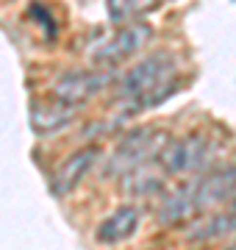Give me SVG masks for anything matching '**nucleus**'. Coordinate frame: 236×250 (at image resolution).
<instances>
[{
	"mask_svg": "<svg viewBox=\"0 0 236 250\" xmlns=\"http://www.w3.org/2000/svg\"><path fill=\"white\" fill-rule=\"evenodd\" d=\"M150 36H153V28L145 25V22L122 25L111 39H106L103 45H98V50H95V62L98 64H119V62H125L128 56H134L137 50H142V47L150 42Z\"/></svg>",
	"mask_w": 236,
	"mask_h": 250,
	"instance_id": "obj_3",
	"label": "nucleus"
},
{
	"mask_svg": "<svg viewBox=\"0 0 236 250\" xmlns=\"http://www.w3.org/2000/svg\"><path fill=\"white\" fill-rule=\"evenodd\" d=\"M158 3L161 0H106V9H109L111 22H125V20L145 14L147 9H153Z\"/></svg>",
	"mask_w": 236,
	"mask_h": 250,
	"instance_id": "obj_12",
	"label": "nucleus"
},
{
	"mask_svg": "<svg viewBox=\"0 0 236 250\" xmlns=\"http://www.w3.org/2000/svg\"><path fill=\"white\" fill-rule=\"evenodd\" d=\"M114 72H86V70H78V72H67L59 83H56V100L61 103H70V106H78L83 100L95 98L106 83L111 81Z\"/></svg>",
	"mask_w": 236,
	"mask_h": 250,
	"instance_id": "obj_5",
	"label": "nucleus"
},
{
	"mask_svg": "<svg viewBox=\"0 0 236 250\" xmlns=\"http://www.w3.org/2000/svg\"><path fill=\"white\" fill-rule=\"evenodd\" d=\"M236 195V167H222V170L206 175L197 181L195 189V206L197 208H209L214 203H222L228 197Z\"/></svg>",
	"mask_w": 236,
	"mask_h": 250,
	"instance_id": "obj_6",
	"label": "nucleus"
},
{
	"mask_svg": "<svg viewBox=\"0 0 236 250\" xmlns=\"http://www.w3.org/2000/svg\"><path fill=\"white\" fill-rule=\"evenodd\" d=\"M195 189H197L195 181H189V184H183V187L175 189L173 195L158 206V223L175 225V223H181V220H186L192 211H197V206H195Z\"/></svg>",
	"mask_w": 236,
	"mask_h": 250,
	"instance_id": "obj_8",
	"label": "nucleus"
},
{
	"mask_svg": "<svg viewBox=\"0 0 236 250\" xmlns=\"http://www.w3.org/2000/svg\"><path fill=\"white\" fill-rule=\"evenodd\" d=\"M161 187V181L156 178V175H150V172H145L142 167H137V170L125 172V192H131V195H150V192H156V189Z\"/></svg>",
	"mask_w": 236,
	"mask_h": 250,
	"instance_id": "obj_13",
	"label": "nucleus"
},
{
	"mask_svg": "<svg viewBox=\"0 0 236 250\" xmlns=\"http://www.w3.org/2000/svg\"><path fill=\"white\" fill-rule=\"evenodd\" d=\"M98 156H100L98 147H83V150L73 153V156L61 164V170L53 175V184H50L53 195L61 197V195H67V192H73V189L83 181V175L89 172V167L95 164Z\"/></svg>",
	"mask_w": 236,
	"mask_h": 250,
	"instance_id": "obj_7",
	"label": "nucleus"
},
{
	"mask_svg": "<svg viewBox=\"0 0 236 250\" xmlns=\"http://www.w3.org/2000/svg\"><path fill=\"white\" fill-rule=\"evenodd\" d=\"M209 156V139L200 134H189L170 142L161 150V164L167 172H189L197 170Z\"/></svg>",
	"mask_w": 236,
	"mask_h": 250,
	"instance_id": "obj_4",
	"label": "nucleus"
},
{
	"mask_svg": "<svg viewBox=\"0 0 236 250\" xmlns=\"http://www.w3.org/2000/svg\"><path fill=\"white\" fill-rule=\"evenodd\" d=\"M70 120H73V106L61 103V100H56V103H39L31 111V125L39 134H53V131L64 128Z\"/></svg>",
	"mask_w": 236,
	"mask_h": 250,
	"instance_id": "obj_10",
	"label": "nucleus"
},
{
	"mask_svg": "<svg viewBox=\"0 0 236 250\" xmlns=\"http://www.w3.org/2000/svg\"><path fill=\"white\" fill-rule=\"evenodd\" d=\"M139 223V211L134 206H125V208H117L111 217H106L98 228V239L106 242V245H117V242L128 239L131 233L137 231Z\"/></svg>",
	"mask_w": 236,
	"mask_h": 250,
	"instance_id": "obj_9",
	"label": "nucleus"
},
{
	"mask_svg": "<svg viewBox=\"0 0 236 250\" xmlns=\"http://www.w3.org/2000/svg\"><path fill=\"white\" fill-rule=\"evenodd\" d=\"M164 147H167V136L158 134V131H150V128L131 131V134L114 147L106 172H109V175H125V172L137 170V167H145V161L158 156Z\"/></svg>",
	"mask_w": 236,
	"mask_h": 250,
	"instance_id": "obj_1",
	"label": "nucleus"
},
{
	"mask_svg": "<svg viewBox=\"0 0 236 250\" xmlns=\"http://www.w3.org/2000/svg\"><path fill=\"white\" fill-rule=\"evenodd\" d=\"M173 70H175L173 56L164 53V50H156V53L142 59L137 67H131V70L122 75V81H119V86H117V98H122V100L145 98L147 92L158 89Z\"/></svg>",
	"mask_w": 236,
	"mask_h": 250,
	"instance_id": "obj_2",
	"label": "nucleus"
},
{
	"mask_svg": "<svg viewBox=\"0 0 236 250\" xmlns=\"http://www.w3.org/2000/svg\"><path fill=\"white\" fill-rule=\"evenodd\" d=\"M234 231H236V214H214L209 220L197 223L186 236L195 242H211V239H222Z\"/></svg>",
	"mask_w": 236,
	"mask_h": 250,
	"instance_id": "obj_11",
	"label": "nucleus"
},
{
	"mask_svg": "<svg viewBox=\"0 0 236 250\" xmlns=\"http://www.w3.org/2000/svg\"><path fill=\"white\" fill-rule=\"evenodd\" d=\"M234 211H236V195H234Z\"/></svg>",
	"mask_w": 236,
	"mask_h": 250,
	"instance_id": "obj_14",
	"label": "nucleus"
}]
</instances>
